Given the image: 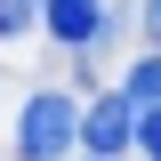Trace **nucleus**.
<instances>
[{
    "label": "nucleus",
    "instance_id": "7",
    "mask_svg": "<svg viewBox=\"0 0 161 161\" xmlns=\"http://www.w3.org/2000/svg\"><path fill=\"white\" fill-rule=\"evenodd\" d=\"M145 32H153V40H161V0H145Z\"/></svg>",
    "mask_w": 161,
    "mask_h": 161
},
{
    "label": "nucleus",
    "instance_id": "8",
    "mask_svg": "<svg viewBox=\"0 0 161 161\" xmlns=\"http://www.w3.org/2000/svg\"><path fill=\"white\" fill-rule=\"evenodd\" d=\"M89 161H105V153H89Z\"/></svg>",
    "mask_w": 161,
    "mask_h": 161
},
{
    "label": "nucleus",
    "instance_id": "5",
    "mask_svg": "<svg viewBox=\"0 0 161 161\" xmlns=\"http://www.w3.org/2000/svg\"><path fill=\"white\" fill-rule=\"evenodd\" d=\"M32 24H40V0H0V40L32 32Z\"/></svg>",
    "mask_w": 161,
    "mask_h": 161
},
{
    "label": "nucleus",
    "instance_id": "6",
    "mask_svg": "<svg viewBox=\"0 0 161 161\" xmlns=\"http://www.w3.org/2000/svg\"><path fill=\"white\" fill-rule=\"evenodd\" d=\"M137 145H145V161H161V105L137 113Z\"/></svg>",
    "mask_w": 161,
    "mask_h": 161
},
{
    "label": "nucleus",
    "instance_id": "4",
    "mask_svg": "<svg viewBox=\"0 0 161 161\" xmlns=\"http://www.w3.org/2000/svg\"><path fill=\"white\" fill-rule=\"evenodd\" d=\"M121 89H129V105H137V113H153V105H161V57H137Z\"/></svg>",
    "mask_w": 161,
    "mask_h": 161
},
{
    "label": "nucleus",
    "instance_id": "2",
    "mask_svg": "<svg viewBox=\"0 0 161 161\" xmlns=\"http://www.w3.org/2000/svg\"><path fill=\"white\" fill-rule=\"evenodd\" d=\"M80 145L105 153V161L137 145V105H129V89H113V97H97L89 113H80Z\"/></svg>",
    "mask_w": 161,
    "mask_h": 161
},
{
    "label": "nucleus",
    "instance_id": "3",
    "mask_svg": "<svg viewBox=\"0 0 161 161\" xmlns=\"http://www.w3.org/2000/svg\"><path fill=\"white\" fill-rule=\"evenodd\" d=\"M40 32L64 48H89L105 32V0H40Z\"/></svg>",
    "mask_w": 161,
    "mask_h": 161
},
{
    "label": "nucleus",
    "instance_id": "1",
    "mask_svg": "<svg viewBox=\"0 0 161 161\" xmlns=\"http://www.w3.org/2000/svg\"><path fill=\"white\" fill-rule=\"evenodd\" d=\"M73 137H80V105L64 97V89L24 97V113H16V161H64Z\"/></svg>",
    "mask_w": 161,
    "mask_h": 161
}]
</instances>
